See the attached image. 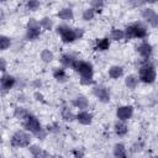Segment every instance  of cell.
<instances>
[{"label": "cell", "mask_w": 158, "mask_h": 158, "mask_svg": "<svg viewBox=\"0 0 158 158\" xmlns=\"http://www.w3.org/2000/svg\"><path fill=\"white\" fill-rule=\"evenodd\" d=\"M138 78H139V81L144 84H153L157 78V73L153 64L148 63V60L142 63L138 68Z\"/></svg>", "instance_id": "cell-1"}, {"label": "cell", "mask_w": 158, "mask_h": 158, "mask_svg": "<svg viewBox=\"0 0 158 158\" xmlns=\"http://www.w3.org/2000/svg\"><path fill=\"white\" fill-rule=\"evenodd\" d=\"M147 36H148V31L141 22H135L132 25H128L125 28V38L126 40H132V38L144 40Z\"/></svg>", "instance_id": "cell-2"}, {"label": "cell", "mask_w": 158, "mask_h": 158, "mask_svg": "<svg viewBox=\"0 0 158 158\" xmlns=\"http://www.w3.org/2000/svg\"><path fill=\"white\" fill-rule=\"evenodd\" d=\"M31 135L27 133L26 131H16L11 138H10V146L14 148H20V147H28L31 144Z\"/></svg>", "instance_id": "cell-3"}, {"label": "cell", "mask_w": 158, "mask_h": 158, "mask_svg": "<svg viewBox=\"0 0 158 158\" xmlns=\"http://www.w3.org/2000/svg\"><path fill=\"white\" fill-rule=\"evenodd\" d=\"M56 31L59 35V37H60V40H62L63 43H72L75 40H78L77 33H75V28H72V27H69L67 25H59V26H57Z\"/></svg>", "instance_id": "cell-4"}, {"label": "cell", "mask_w": 158, "mask_h": 158, "mask_svg": "<svg viewBox=\"0 0 158 158\" xmlns=\"http://www.w3.org/2000/svg\"><path fill=\"white\" fill-rule=\"evenodd\" d=\"M41 25L36 19H30L26 25V38L28 41H35L41 36Z\"/></svg>", "instance_id": "cell-5"}, {"label": "cell", "mask_w": 158, "mask_h": 158, "mask_svg": "<svg viewBox=\"0 0 158 158\" xmlns=\"http://www.w3.org/2000/svg\"><path fill=\"white\" fill-rule=\"evenodd\" d=\"M22 126H23V128L26 130V131H28V132H31V133H36V132H38L41 128H42V126H41V123H40V121H38V118L35 116V115H32V114H28L27 115V117L22 121Z\"/></svg>", "instance_id": "cell-6"}, {"label": "cell", "mask_w": 158, "mask_h": 158, "mask_svg": "<svg viewBox=\"0 0 158 158\" xmlns=\"http://www.w3.org/2000/svg\"><path fill=\"white\" fill-rule=\"evenodd\" d=\"M73 69L80 74V77H93L94 74V68L93 64L89 62H84V60H77Z\"/></svg>", "instance_id": "cell-7"}, {"label": "cell", "mask_w": 158, "mask_h": 158, "mask_svg": "<svg viewBox=\"0 0 158 158\" xmlns=\"http://www.w3.org/2000/svg\"><path fill=\"white\" fill-rule=\"evenodd\" d=\"M17 83V79L10 74H2L0 78V86H1V93L2 95H5L7 91H10V89H12Z\"/></svg>", "instance_id": "cell-8"}, {"label": "cell", "mask_w": 158, "mask_h": 158, "mask_svg": "<svg viewBox=\"0 0 158 158\" xmlns=\"http://www.w3.org/2000/svg\"><path fill=\"white\" fill-rule=\"evenodd\" d=\"M93 95L101 102L106 104L110 101V91L104 85H94L93 86Z\"/></svg>", "instance_id": "cell-9"}, {"label": "cell", "mask_w": 158, "mask_h": 158, "mask_svg": "<svg viewBox=\"0 0 158 158\" xmlns=\"http://www.w3.org/2000/svg\"><path fill=\"white\" fill-rule=\"evenodd\" d=\"M133 115V106L131 105H122L116 109V117L121 121H127Z\"/></svg>", "instance_id": "cell-10"}, {"label": "cell", "mask_w": 158, "mask_h": 158, "mask_svg": "<svg viewBox=\"0 0 158 158\" xmlns=\"http://www.w3.org/2000/svg\"><path fill=\"white\" fill-rule=\"evenodd\" d=\"M141 15L143 20H146L152 27L158 28V14L153 9H143Z\"/></svg>", "instance_id": "cell-11"}, {"label": "cell", "mask_w": 158, "mask_h": 158, "mask_svg": "<svg viewBox=\"0 0 158 158\" xmlns=\"http://www.w3.org/2000/svg\"><path fill=\"white\" fill-rule=\"evenodd\" d=\"M137 52H138V54H139L143 59H149L151 56H152V52H153L152 44L148 43L147 41H142V42L137 46Z\"/></svg>", "instance_id": "cell-12"}, {"label": "cell", "mask_w": 158, "mask_h": 158, "mask_svg": "<svg viewBox=\"0 0 158 158\" xmlns=\"http://www.w3.org/2000/svg\"><path fill=\"white\" fill-rule=\"evenodd\" d=\"M77 121L80 123V125H84V126H88L93 122V115L89 112V111H85V110H80L78 114H77Z\"/></svg>", "instance_id": "cell-13"}, {"label": "cell", "mask_w": 158, "mask_h": 158, "mask_svg": "<svg viewBox=\"0 0 158 158\" xmlns=\"http://www.w3.org/2000/svg\"><path fill=\"white\" fill-rule=\"evenodd\" d=\"M59 60H60V63H62V65L64 68H72L73 69V67H74V64H75V62L78 59L73 54H70V53H64V54L60 56Z\"/></svg>", "instance_id": "cell-14"}, {"label": "cell", "mask_w": 158, "mask_h": 158, "mask_svg": "<svg viewBox=\"0 0 158 158\" xmlns=\"http://www.w3.org/2000/svg\"><path fill=\"white\" fill-rule=\"evenodd\" d=\"M72 104H73L74 107H77V109H79V110H85V109H88V106H89V100H88V98L84 96V95H78L77 98L73 99Z\"/></svg>", "instance_id": "cell-15"}, {"label": "cell", "mask_w": 158, "mask_h": 158, "mask_svg": "<svg viewBox=\"0 0 158 158\" xmlns=\"http://www.w3.org/2000/svg\"><path fill=\"white\" fill-rule=\"evenodd\" d=\"M114 131H115V133H116L118 137H123V136H126L127 132H128V126L125 123V121L118 120V121L115 122V125H114Z\"/></svg>", "instance_id": "cell-16"}, {"label": "cell", "mask_w": 158, "mask_h": 158, "mask_svg": "<svg viewBox=\"0 0 158 158\" xmlns=\"http://www.w3.org/2000/svg\"><path fill=\"white\" fill-rule=\"evenodd\" d=\"M57 17L63 21H70L74 19V12L70 7H63L57 12Z\"/></svg>", "instance_id": "cell-17"}, {"label": "cell", "mask_w": 158, "mask_h": 158, "mask_svg": "<svg viewBox=\"0 0 158 158\" xmlns=\"http://www.w3.org/2000/svg\"><path fill=\"white\" fill-rule=\"evenodd\" d=\"M138 81H139V78L137 75H135V74H130V75H127L125 78V85H126V88H128L131 90L137 88Z\"/></svg>", "instance_id": "cell-18"}, {"label": "cell", "mask_w": 158, "mask_h": 158, "mask_svg": "<svg viewBox=\"0 0 158 158\" xmlns=\"http://www.w3.org/2000/svg\"><path fill=\"white\" fill-rule=\"evenodd\" d=\"M109 48H110V40L107 37L96 40V42H95V49L96 51L104 52V51H107Z\"/></svg>", "instance_id": "cell-19"}, {"label": "cell", "mask_w": 158, "mask_h": 158, "mask_svg": "<svg viewBox=\"0 0 158 158\" xmlns=\"http://www.w3.org/2000/svg\"><path fill=\"white\" fill-rule=\"evenodd\" d=\"M53 78L59 81V83H64L68 80V75H67V72L64 68H56L53 70Z\"/></svg>", "instance_id": "cell-20"}, {"label": "cell", "mask_w": 158, "mask_h": 158, "mask_svg": "<svg viewBox=\"0 0 158 158\" xmlns=\"http://www.w3.org/2000/svg\"><path fill=\"white\" fill-rule=\"evenodd\" d=\"M112 154L117 158H125L127 156V151H126V147L125 144L122 143H116L112 148Z\"/></svg>", "instance_id": "cell-21"}, {"label": "cell", "mask_w": 158, "mask_h": 158, "mask_svg": "<svg viewBox=\"0 0 158 158\" xmlns=\"http://www.w3.org/2000/svg\"><path fill=\"white\" fill-rule=\"evenodd\" d=\"M107 74H109V77H110L111 79H118V78H121L122 74H123V68L120 67V65H112V67L109 68Z\"/></svg>", "instance_id": "cell-22"}, {"label": "cell", "mask_w": 158, "mask_h": 158, "mask_svg": "<svg viewBox=\"0 0 158 158\" xmlns=\"http://www.w3.org/2000/svg\"><path fill=\"white\" fill-rule=\"evenodd\" d=\"M60 116L67 122H73L74 120H77V115H74V112L69 107H63L60 111Z\"/></svg>", "instance_id": "cell-23"}, {"label": "cell", "mask_w": 158, "mask_h": 158, "mask_svg": "<svg viewBox=\"0 0 158 158\" xmlns=\"http://www.w3.org/2000/svg\"><path fill=\"white\" fill-rule=\"evenodd\" d=\"M110 38L112 41H122L125 38V30H121V28H112L111 32H110Z\"/></svg>", "instance_id": "cell-24"}, {"label": "cell", "mask_w": 158, "mask_h": 158, "mask_svg": "<svg viewBox=\"0 0 158 158\" xmlns=\"http://www.w3.org/2000/svg\"><path fill=\"white\" fill-rule=\"evenodd\" d=\"M28 114H30V112H28L25 107H22V106H17V107L14 109V116H15L17 120L23 121V120L27 117Z\"/></svg>", "instance_id": "cell-25"}, {"label": "cell", "mask_w": 158, "mask_h": 158, "mask_svg": "<svg viewBox=\"0 0 158 158\" xmlns=\"http://www.w3.org/2000/svg\"><path fill=\"white\" fill-rule=\"evenodd\" d=\"M40 25H41L42 30H44V31H51L53 28V21H52L51 17H47V16L42 17L40 20Z\"/></svg>", "instance_id": "cell-26"}, {"label": "cell", "mask_w": 158, "mask_h": 158, "mask_svg": "<svg viewBox=\"0 0 158 158\" xmlns=\"http://www.w3.org/2000/svg\"><path fill=\"white\" fill-rule=\"evenodd\" d=\"M40 57H41V60L44 62V63H51V62L54 59V54H53V52L49 51V49H43V51L41 52Z\"/></svg>", "instance_id": "cell-27"}, {"label": "cell", "mask_w": 158, "mask_h": 158, "mask_svg": "<svg viewBox=\"0 0 158 158\" xmlns=\"http://www.w3.org/2000/svg\"><path fill=\"white\" fill-rule=\"evenodd\" d=\"M95 14H96V11H95L93 7H88V9H85V10L83 11L81 17H83L84 21H91V20L95 17Z\"/></svg>", "instance_id": "cell-28"}, {"label": "cell", "mask_w": 158, "mask_h": 158, "mask_svg": "<svg viewBox=\"0 0 158 158\" xmlns=\"http://www.w3.org/2000/svg\"><path fill=\"white\" fill-rule=\"evenodd\" d=\"M10 46H11V40H10V37H7V36H5V35H1V36H0V48H1V51H6Z\"/></svg>", "instance_id": "cell-29"}, {"label": "cell", "mask_w": 158, "mask_h": 158, "mask_svg": "<svg viewBox=\"0 0 158 158\" xmlns=\"http://www.w3.org/2000/svg\"><path fill=\"white\" fill-rule=\"evenodd\" d=\"M40 1L38 0H27L26 1V10H28V11H36L38 7H40Z\"/></svg>", "instance_id": "cell-30"}, {"label": "cell", "mask_w": 158, "mask_h": 158, "mask_svg": "<svg viewBox=\"0 0 158 158\" xmlns=\"http://www.w3.org/2000/svg\"><path fill=\"white\" fill-rule=\"evenodd\" d=\"M28 151L33 156V157H41V153H42V148L38 146V144H30L28 146Z\"/></svg>", "instance_id": "cell-31"}, {"label": "cell", "mask_w": 158, "mask_h": 158, "mask_svg": "<svg viewBox=\"0 0 158 158\" xmlns=\"http://www.w3.org/2000/svg\"><path fill=\"white\" fill-rule=\"evenodd\" d=\"M90 5L96 12H100L104 7V0H90Z\"/></svg>", "instance_id": "cell-32"}, {"label": "cell", "mask_w": 158, "mask_h": 158, "mask_svg": "<svg viewBox=\"0 0 158 158\" xmlns=\"http://www.w3.org/2000/svg\"><path fill=\"white\" fill-rule=\"evenodd\" d=\"M80 84L84 86H89V85H94L95 80L93 79V77H80Z\"/></svg>", "instance_id": "cell-33"}, {"label": "cell", "mask_w": 158, "mask_h": 158, "mask_svg": "<svg viewBox=\"0 0 158 158\" xmlns=\"http://www.w3.org/2000/svg\"><path fill=\"white\" fill-rule=\"evenodd\" d=\"M47 132H48L47 128H41L38 132L35 133V136H36L38 139H44V138L47 137Z\"/></svg>", "instance_id": "cell-34"}, {"label": "cell", "mask_w": 158, "mask_h": 158, "mask_svg": "<svg viewBox=\"0 0 158 158\" xmlns=\"http://www.w3.org/2000/svg\"><path fill=\"white\" fill-rule=\"evenodd\" d=\"M143 149V143L142 142H136L133 146H132V148H131V151L133 152V153H137V152H141Z\"/></svg>", "instance_id": "cell-35"}, {"label": "cell", "mask_w": 158, "mask_h": 158, "mask_svg": "<svg viewBox=\"0 0 158 158\" xmlns=\"http://www.w3.org/2000/svg\"><path fill=\"white\" fill-rule=\"evenodd\" d=\"M46 128H47V131H48V132H58L60 127H59L57 123H53V125H48Z\"/></svg>", "instance_id": "cell-36"}, {"label": "cell", "mask_w": 158, "mask_h": 158, "mask_svg": "<svg viewBox=\"0 0 158 158\" xmlns=\"http://www.w3.org/2000/svg\"><path fill=\"white\" fill-rule=\"evenodd\" d=\"M0 70L2 73H5V70H6V60H5V58H0Z\"/></svg>", "instance_id": "cell-37"}, {"label": "cell", "mask_w": 158, "mask_h": 158, "mask_svg": "<svg viewBox=\"0 0 158 158\" xmlns=\"http://www.w3.org/2000/svg\"><path fill=\"white\" fill-rule=\"evenodd\" d=\"M130 1H131V4H132L133 6H141L142 4L146 2L144 0H130Z\"/></svg>", "instance_id": "cell-38"}, {"label": "cell", "mask_w": 158, "mask_h": 158, "mask_svg": "<svg viewBox=\"0 0 158 158\" xmlns=\"http://www.w3.org/2000/svg\"><path fill=\"white\" fill-rule=\"evenodd\" d=\"M33 96H35V99H36L37 101H43V95H42L40 91H36Z\"/></svg>", "instance_id": "cell-39"}, {"label": "cell", "mask_w": 158, "mask_h": 158, "mask_svg": "<svg viewBox=\"0 0 158 158\" xmlns=\"http://www.w3.org/2000/svg\"><path fill=\"white\" fill-rule=\"evenodd\" d=\"M73 156H75V157H83L84 156V152H81L79 149H74L73 151Z\"/></svg>", "instance_id": "cell-40"}, {"label": "cell", "mask_w": 158, "mask_h": 158, "mask_svg": "<svg viewBox=\"0 0 158 158\" xmlns=\"http://www.w3.org/2000/svg\"><path fill=\"white\" fill-rule=\"evenodd\" d=\"M17 101L23 102V101H26V99H25V96H23V95H19V96H17Z\"/></svg>", "instance_id": "cell-41"}, {"label": "cell", "mask_w": 158, "mask_h": 158, "mask_svg": "<svg viewBox=\"0 0 158 158\" xmlns=\"http://www.w3.org/2000/svg\"><path fill=\"white\" fill-rule=\"evenodd\" d=\"M33 85H35V86H37V88H41L42 83H41L40 80H36V81H33Z\"/></svg>", "instance_id": "cell-42"}, {"label": "cell", "mask_w": 158, "mask_h": 158, "mask_svg": "<svg viewBox=\"0 0 158 158\" xmlns=\"http://www.w3.org/2000/svg\"><path fill=\"white\" fill-rule=\"evenodd\" d=\"M49 156V153L48 152H46V151H42V153H41V157H48Z\"/></svg>", "instance_id": "cell-43"}, {"label": "cell", "mask_w": 158, "mask_h": 158, "mask_svg": "<svg viewBox=\"0 0 158 158\" xmlns=\"http://www.w3.org/2000/svg\"><path fill=\"white\" fill-rule=\"evenodd\" d=\"M146 2H148V4H156V2H158V0H144Z\"/></svg>", "instance_id": "cell-44"}, {"label": "cell", "mask_w": 158, "mask_h": 158, "mask_svg": "<svg viewBox=\"0 0 158 158\" xmlns=\"http://www.w3.org/2000/svg\"><path fill=\"white\" fill-rule=\"evenodd\" d=\"M1 2H6V1H9V0H0Z\"/></svg>", "instance_id": "cell-45"}]
</instances>
